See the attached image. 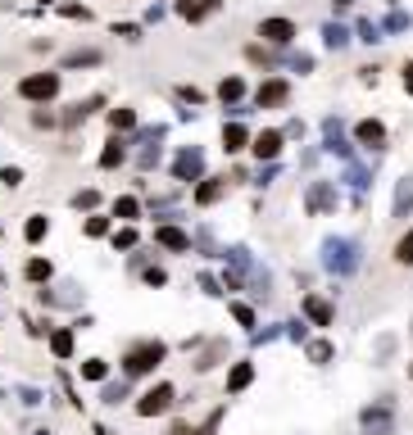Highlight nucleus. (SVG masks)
Instances as JSON below:
<instances>
[{
	"label": "nucleus",
	"instance_id": "1",
	"mask_svg": "<svg viewBox=\"0 0 413 435\" xmlns=\"http://www.w3.org/2000/svg\"><path fill=\"white\" fill-rule=\"evenodd\" d=\"M318 258H323V268H327L332 277H354V272H359V263H363L359 240H350V236H327Z\"/></svg>",
	"mask_w": 413,
	"mask_h": 435
},
{
	"label": "nucleus",
	"instance_id": "2",
	"mask_svg": "<svg viewBox=\"0 0 413 435\" xmlns=\"http://www.w3.org/2000/svg\"><path fill=\"white\" fill-rule=\"evenodd\" d=\"M164 340H137L128 345V354H123V376L128 381H141V376H150L159 363H164Z\"/></svg>",
	"mask_w": 413,
	"mask_h": 435
},
{
	"label": "nucleus",
	"instance_id": "3",
	"mask_svg": "<svg viewBox=\"0 0 413 435\" xmlns=\"http://www.w3.org/2000/svg\"><path fill=\"white\" fill-rule=\"evenodd\" d=\"M60 86H64L60 73H27L23 82H18V95L32 100V104H50L55 95H60Z\"/></svg>",
	"mask_w": 413,
	"mask_h": 435
},
{
	"label": "nucleus",
	"instance_id": "4",
	"mask_svg": "<svg viewBox=\"0 0 413 435\" xmlns=\"http://www.w3.org/2000/svg\"><path fill=\"white\" fill-rule=\"evenodd\" d=\"M359 427L363 435H395V403L391 399H377L359 413Z\"/></svg>",
	"mask_w": 413,
	"mask_h": 435
},
{
	"label": "nucleus",
	"instance_id": "5",
	"mask_svg": "<svg viewBox=\"0 0 413 435\" xmlns=\"http://www.w3.org/2000/svg\"><path fill=\"white\" fill-rule=\"evenodd\" d=\"M168 172H172V181H200L205 177V150H200V145H182V150L172 154Z\"/></svg>",
	"mask_w": 413,
	"mask_h": 435
},
{
	"label": "nucleus",
	"instance_id": "6",
	"mask_svg": "<svg viewBox=\"0 0 413 435\" xmlns=\"http://www.w3.org/2000/svg\"><path fill=\"white\" fill-rule=\"evenodd\" d=\"M172 399H177V385H172V381H155L137 399V417H159V413L172 408Z\"/></svg>",
	"mask_w": 413,
	"mask_h": 435
},
{
	"label": "nucleus",
	"instance_id": "7",
	"mask_svg": "<svg viewBox=\"0 0 413 435\" xmlns=\"http://www.w3.org/2000/svg\"><path fill=\"white\" fill-rule=\"evenodd\" d=\"M282 145H286V137L277 127H268V132H255V137H250V154H255L259 163H277L282 159Z\"/></svg>",
	"mask_w": 413,
	"mask_h": 435
},
{
	"label": "nucleus",
	"instance_id": "8",
	"mask_svg": "<svg viewBox=\"0 0 413 435\" xmlns=\"http://www.w3.org/2000/svg\"><path fill=\"white\" fill-rule=\"evenodd\" d=\"M286 100H291V82H286V77H268V82H259L255 109H282Z\"/></svg>",
	"mask_w": 413,
	"mask_h": 435
},
{
	"label": "nucleus",
	"instance_id": "9",
	"mask_svg": "<svg viewBox=\"0 0 413 435\" xmlns=\"http://www.w3.org/2000/svg\"><path fill=\"white\" fill-rule=\"evenodd\" d=\"M336 181H309V191H304V209H309V214H332L336 209Z\"/></svg>",
	"mask_w": 413,
	"mask_h": 435
},
{
	"label": "nucleus",
	"instance_id": "10",
	"mask_svg": "<svg viewBox=\"0 0 413 435\" xmlns=\"http://www.w3.org/2000/svg\"><path fill=\"white\" fill-rule=\"evenodd\" d=\"M155 245H159V249H168V254H191V236L177 227V222H159Z\"/></svg>",
	"mask_w": 413,
	"mask_h": 435
},
{
	"label": "nucleus",
	"instance_id": "11",
	"mask_svg": "<svg viewBox=\"0 0 413 435\" xmlns=\"http://www.w3.org/2000/svg\"><path fill=\"white\" fill-rule=\"evenodd\" d=\"M259 36H264L268 46H291L295 41V23L291 18H264V23H259Z\"/></svg>",
	"mask_w": 413,
	"mask_h": 435
},
{
	"label": "nucleus",
	"instance_id": "12",
	"mask_svg": "<svg viewBox=\"0 0 413 435\" xmlns=\"http://www.w3.org/2000/svg\"><path fill=\"white\" fill-rule=\"evenodd\" d=\"M354 141L368 145V150H381V145H386V123H381V118H363V123H354Z\"/></svg>",
	"mask_w": 413,
	"mask_h": 435
},
{
	"label": "nucleus",
	"instance_id": "13",
	"mask_svg": "<svg viewBox=\"0 0 413 435\" xmlns=\"http://www.w3.org/2000/svg\"><path fill=\"white\" fill-rule=\"evenodd\" d=\"M100 64H104L100 46H78V50H69L60 60V69H100Z\"/></svg>",
	"mask_w": 413,
	"mask_h": 435
},
{
	"label": "nucleus",
	"instance_id": "14",
	"mask_svg": "<svg viewBox=\"0 0 413 435\" xmlns=\"http://www.w3.org/2000/svg\"><path fill=\"white\" fill-rule=\"evenodd\" d=\"M223 195H227V177H200V181H196V205H200V209L218 205Z\"/></svg>",
	"mask_w": 413,
	"mask_h": 435
},
{
	"label": "nucleus",
	"instance_id": "15",
	"mask_svg": "<svg viewBox=\"0 0 413 435\" xmlns=\"http://www.w3.org/2000/svg\"><path fill=\"white\" fill-rule=\"evenodd\" d=\"M223 150H227V154H241V150H250V127H245L241 118L223 123Z\"/></svg>",
	"mask_w": 413,
	"mask_h": 435
},
{
	"label": "nucleus",
	"instance_id": "16",
	"mask_svg": "<svg viewBox=\"0 0 413 435\" xmlns=\"http://www.w3.org/2000/svg\"><path fill=\"white\" fill-rule=\"evenodd\" d=\"M304 317H309L313 326H332L336 322V308L323 295H304Z\"/></svg>",
	"mask_w": 413,
	"mask_h": 435
},
{
	"label": "nucleus",
	"instance_id": "17",
	"mask_svg": "<svg viewBox=\"0 0 413 435\" xmlns=\"http://www.w3.org/2000/svg\"><path fill=\"white\" fill-rule=\"evenodd\" d=\"M172 9H177L187 23H205L209 14H218V0H177Z\"/></svg>",
	"mask_w": 413,
	"mask_h": 435
},
{
	"label": "nucleus",
	"instance_id": "18",
	"mask_svg": "<svg viewBox=\"0 0 413 435\" xmlns=\"http://www.w3.org/2000/svg\"><path fill=\"white\" fill-rule=\"evenodd\" d=\"M413 214V172L395 181V200H391V218H409Z\"/></svg>",
	"mask_w": 413,
	"mask_h": 435
},
{
	"label": "nucleus",
	"instance_id": "19",
	"mask_svg": "<svg viewBox=\"0 0 413 435\" xmlns=\"http://www.w3.org/2000/svg\"><path fill=\"white\" fill-rule=\"evenodd\" d=\"M95 109H104V95H91V100H82V104H73L69 113H60V127H78V123H86Z\"/></svg>",
	"mask_w": 413,
	"mask_h": 435
},
{
	"label": "nucleus",
	"instance_id": "20",
	"mask_svg": "<svg viewBox=\"0 0 413 435\" xmlns=\"http://www.w3.org/2000/svg\"><path fill=\"white\" fill-rule=\"evenodd\" d=\"M123 159H128V137H109L100 150V168L114 172V168H123Z\"/></svg>",
	"mask_w": 413,
	"mask_h": 435
},
{
	"label": "nucleus",
	"instance_id": "21",
	"mask_svg": "<svg viewBox=\"0 0 413 435\" xmlns=\"http://www.w3.org/2000/svg\"><path fill=\"white\" fill-rule=\"evenodd\" d=\"M141 214H146V205H141L137 195H119V200L109 205V218H119V222H137Z\"/></svg>",
	"mask_w": 413,
	"mask_h": 435
},
{
	"label": "nucleus",
	"instance_id": "22",
	"mask_svg": "<svg viewBox=\"0 0 413 435\" xmlns=\"http://www.w3.org/2000/svg\"><path fill=\"white\" fill-rule=\"evenodd\" d=\"M23 277H27L32 286H46V282L55 277V263H50V258H41V254H32V258L23 263Z\"/></svg>",
	"mask_w": 413,
	"mask_h": 435
},
{
	"label": "nucleus",
	"instance_id": "23",
	"mask_svg": "<svg viewBox=\"0 0 413 435\" xmlns=\"http://www.w3.org/2000/svg\"><path fill=\"white\" fill-rule=\"evenodd\" d=\"M223 359H227V340H214V345H205V350L196 354V363H191V367H196V372H209V367H218Z\"/></svg>",
	"mask_w": 413,
	"mask_h": 435
},
{
	"label": "nucleus",
	"instance_id": "24",
	"mask_svg": "<svg viewBox=\"0 0 413 435\" xmlns=\"http://www.w3.org/2000/svg\"><path fill=\"white\" fill-rule=\"evenodd\" d=\"M218 100L227 104V109H232V104H241L245 100V77H223V82H218Z\"/></svg>",
	"mask_w": 413,
	"mask_h": 435
},
{
	"label": "nucleus",
	"instance_id": "25",
	"mask_svg": "<svg viewBox=\"0 0 413 435\" xmlns=\"http://www.w3.org/2000/svg\"><path fill=\"white\" fill-rule=\"evenodd\" d=\"M137 109L132 104H119V109H109V127H114V137H123V132H137Z\"/></svg>",
	"mask_w": 413,
	"mask_h": 435
},
{
	"label": "nucleus",
	"instance_id": "26",
	"mask_svg": "<svg viewBox=\"0 0 413 435\" xmlns=\"http://www.w3.org/2000/svg\"><path fill=\"white\" fill-rule=\"evenodd\" d=\"M250 381H255V363H232V372H227V394L250 390Z\"/></svg>",
	"mask_w": 413,
	"mask_h": 435
},
{
	"label": "nucleus",
	"instance_id": "27",
	"mask_svg": "<svg viewBox=\"0 0 413 435\" xmlns=\"http://www.w3.org/2000/svg\"><path fill=\"white\" fill-rule=\"evenodd\" d=\"M350 27H341V23H323V46H327V50H345V46H350Z\"/></svg>",
	"mask_w": 413,
	"mask_h": 435
},
{
	"label": "nucleus",
	"instance_id": "28",
	"mask_svg": "<svg viewBox=\"0 0 413 435\" xmlns=\"http://www.w3.org/2000/svg\"><path fill=\"white\" fill-rule=\"evenodd\" d=\"M46 231H50L46 214H32V218L23 222V240H27V245H41V240H46Z\"/></svg>",
	"mask_w": 413,
	"mask_h": 435
},
{
	"label": "nucleus",
	"instance_id": "29",
	"mask_svg": "<svg viewBox=\"0 0 413 435\" xmlns=\"http://www.w3.org/2000/svg\"><path fill=\"white\" fill-rule=\"evenodd\" d=\"M82 231H86L91 240H100V236H109V231H114V218H109V214H91V218L82 222Z\"/></svg>",
	"mask_w": 413,
	"mask_h": 435
},
{
	"label": "nucleus",
	"instance_id": "30",
	"mask_svg": "<svg viewBox=\"0 0 413 435\" xmlns=\"http://www.w3.org/2000/svg\"><path fill=\"white\" fill-rule=\"evenodd\" d=\"M345 181H350L354 191H368V186H372V172L363 168V163H354V159H350V163H345Z\"/></svg>",
	"mask_w": 413,
	"mask_h": 435
},
{
	"label": "nucleus",
	"instance_id": "31",
	"mask_svg": "<svg viewBox=\"0 0 413 435\" xmlns=\"http://www.w3.org/2000/svg\"><path fill=\"white\" fill-rule=\"evenodd\" d=\"M104 376H109V363H104V359H86V363H82V381L104 385Z\"/></svg>",
	"mask_w": 413,
	"mask_h": 435
},
{
	"label": "nucleus",
	"instance_id": "32",
	"mask_svg": "<svg viewBox=\"0 0 413 435\" xmlns=\"http://www.w3.org/2000/svg\"><path fill=\"white\" fill-rule=\"evenodd\" d=\"M354 36H359L363 46H377V41H386V36H381V27L372 23V18H359V23H354Z\"/></svg>",
	"mask_w": 413,
	"mask_h": 435
},
{
	"label": "nucleus",
	"instance_id": "33",
	"mask_svg": "<svg viewBox=\"0 0 413 435\" xmlns=\"http://www.w3.org/2000/svg\"><path fill=\"white\" fill-rule=\"evenodd\" d=\"M73 340H78V336H73L69 326H60V331H50V350L60 354V359H69V354H73Z\"/></svg>",
	"mask_w": 413,
	"mask_h": 435
},
{
	"label": "nucleus",
	"instance_id": "34",
	"mask_svg": "<svg viewBox=\"0 0 413 435\" xmlns=\"http://www.w3.org/2000/svg\"><path fill=\"white\" fill-rule=\"evenodd\" d=\"M381 27V32H409V27H413V18L405 14V9H391V14H386V23H377Z\"/></svg>",
	"mask_w": 413,
	"mask_h": 435
},
{
	"label": "nucleus",
	"instance_id": "35",
	"mask_svg": "<svg viewBox=\"0 0 413 435\" xmlns=\"http://www.w3.org/2000/svg\"><path fill=\"white\" fill-rule=\"evenodd\" d=\"M395 263H400V268H413V227L395 240Z\"/></svg>",
	"mask_w": 413,
	"mask_h": 435
},
{
	"label": "nucleus",
	"instance_id": "36",
	"mask_svg": "<svg viewBox=\"0 0 413 435\" xmlns=\"http://www.w3.org/2000/svg\"><path fill=\"white\" fill-rule=\"evenodd\" d=\"M155 163H159V141H146V145H141V154H137V168L150 172Z\"/></svg>",
	"mask_w": 413,
	"mask_h": 435
},
{
	"label": "nucleus",
	"instance_id": "37",
	"mask_svg": "<svg viewBox=\"0 0 413 435\" xmlns=\"http://www.w3.org/2000/svg\"><path fill=\"white\" fill-rule=\"evenodd\" d=\"M137 227H132V222H128V227H119V231H114V249H137Z\"/></svg>",
	"mask_w": 413,
	"mask_h": 435
},
{
	"label": "nucleus",
	"instance_id": "38",
	"mask_svg": "<svg viewBox=\"0 0 413 435\" xmlns=\"http://www.w3.org/2000/svg\"><path fill=\"white\" fill-rule=\"evenodd\" d=\"M69 205H73V209H95V205H100V191H95V186H86V191H78V195L69 200Z\"/></svg>",
	"mask_w": 413,
	"mask_h": 435
},
{
	"label": "nucleus",
	"instance_id": "39",
	"mask_svg": "<svg viewBox=\"0 0 413 435\" xmlns=\"http://www.w3.org/2000/svg\"><path fill=\"white\" fill-rule=\"evenodd\" d=\"M232 317L245 326V331H255V308H250V304H241V299H236V304H232Z\"/></svg>",
	"mask_w": 413,
	"mask_h": 435
},
{
	"label": "nucleus",
	"instance_id": "40",
	"mask_svg": "<svg viewBox=\"0 0 413 435\" xmlns=\"http://www.w3.org/2000/svg\"><path fill=\"white\" fill-rule=\"evenodd\" d=\"M332 354H336V350H332L327 340H309V359H313V363H332Z\"/></svg>",
	"mask_w": 413,
	"mask_h": 435
},
{
	"label": "nucleus",
	"instance_id": "41",
	"mask_svg": "<svg viewBox=\"0 0 413 435\" xmlns=\"http://www.w3.org/2000/svg\"><path fill=\"white\" fill-rule=\"evenodd\" d=\"M100 394H104V403H123V399H128V376H123L119 385H104Z\"/></svg>",
	"mask_w": 413,
	"mask_h": 435
},
{
	"label": "nucleus",
	"instance_id": "42",
	"mask_svg": "<svg viewBox=\"0 0 413 435\" xmlns=\"http://www.w3.org/2000/svg\"><path fill=\"white\" fill-rule=\"evenodd\" d=\"M60 14H64V18H78V23H86V18H91V9H86V5H60Z\"/></svg>",
	"mask_w": 413,
	"mask_h": 435
},
{
	"label": "nucleus",
	"instance_id": "43",
	"mask_svg": "<svg viewBox=\"0 0 413 435\" xmlns=\"http://www.w3.org/2000/svg\"><path fill=\"white\" fill-rule=\"evenodd\" d=\"M245 55H250V60H255V64H264V69H273V64H277V60H273V55H268V50H264V46H250V50H245Z\"/></svg>",
	"mask_w": 413,
	"mask_h": 435
},
{
	"label": "nucleus",
	"instance_id": "44",
	"mask_svg": "<svg viewBox=\"0 0 413 435\" xmlns=\"http://www.w3.org/2000/svg\"><path fill=\"white\" fill-rule=\"evenodd\" d=\"M141 282H146V286H164L168 272H164V268H146V272H141Z\"/></svg>",
	"mask_w": 413,
	"mask_h": 435
},
{
	"label": "nucleus",
	"instance_id": "45",
	"mask_svg": "<svg viewBox=\"0 0 413 435\" xmlns=\"http://www.w3.org/2000/svg\"><path fill=\"white\" fill-rule=\"evenodd\" d=\"M286 64H291L295 73H309V69H313V60H309V55H286Z\"/></svg>",
	"mask_w": 413,
	"mask_h": 435
},
{
	"label": "nucleus",
	"instance_id": "46",
	"mask_svg": "<svg viewBox=\"0 0 413 435\" xmlns=\"http://www.w3.org/2000/svg\"><path fill=\"white\" fill-rule=\"evenodd\" d=\"M200 290H205V295H223V286H218V277H209V272H200Z\"/></svg>",
	"mask_w": 413,
	"mask_h": 435
},
{
	"label": "nucleus",
	"instance_id": "47",
	"mask_svg": "<svg viewBox=\"0 0 413 435\" xmlns=\"http://www.w3.org/2000/svg\"><path fill=\"white\" fill-rule=\"evenodd\" d=\"M0 181H5V186H18V181H23V168H0Z\"/></svg>",
	"mask_w": 413,
	"mask_h": 435
},
{
	"label": "nucleus",
	"instance_id": "48",
	"mask_svg": "<svg viewBox=\"0 0 413 435\" xmlns=\"http://www.w3.org/2000/svg\"><path fill=\"white\" fill-rule=\"evenodd\" d=\"M273 177H277V163H268V168H259V181H255V186H273Z\"/></svg>",
	"mask_w": 413,
	"mask_h": 435
},
{
	"label": "nucleus",
	"instance_id": "49",
	"mask_svg": "<svg viewBox=\"0 0 413 435\" xmlns=\"http://www.w3.org/2000/svg\"><path fill=\"white\" fill-rule=\"evenodd\" d=\"M196 245H200V249H209V254H214V249H218V240L209 236V231H196Z\"/></svg>",
	"mask_w": 413,
	"mask_h": 435
},
{
	"label": "nucleus",
	"instance_id": "50",
	"mask_svg": "<svg viewBox=\"0 0 413 435\" xmlns=\"http://www.w3.org/2000/svg\"><path fill=\"white\" fill-rule=\"evenodd\" d=\"M177 95H182V100H191V104H200V100H205V95H200L196 86H177Z\"/></svg>",
	"mask_w": 413,
	"mask_h": 435
},
{
	"label": "nucleus",
	"instance_id": "51",
	"mask_svg": "<svg viewBox=\"0 0 413 435\" xmlns=\"http://www.w3.org/2000/svg\"><path fill=\"white\" fill-rule=\"evenodd\" d=\"M168 435H200V427H187V422H172Z\"/></svg>",
	"mask_w": 413,
	"mask_h": 435
},
{
	"label": "nucleus",
	"instance_id": "52",
	"mask_svg": "<svg viewBox=\"0 0 413 435\" xmlns=\"http://www.w3.org/2000/svg\"><path fill=\"white\" fill-rule=\"evenodd\" d=\"M114 32H123V36H128V41H137V36H141V27H132V23H119V27H114Z\"/></svg>",
	"mask_w": 413,
	"mask_h": 435
},
{
	"label": "nucleus",
	"instance_id": "53",
	"mask_svg": "<svg viewBox=\"0 0 413 435\" xmlns=\"http://www.w3.org/2000/svg\"><path fill=\"white\" fill-rule=\"evenodd\" d=\"M286 336H291V340H304V322H286Z\"/></svg>",
	"mask_w": 413,
	"mask_h": 435
},
{
	"label": "nucleus",
	"instance_id": "54",
	"mask_svg": "<svg viewBox=\"0 0 413 435\" xmlns=\"http://www.w3.org/2000/svg\"><path fill=\"white\" fill-rule=\"evenodd\" d=\"M332 5H336V14H341V9H350V5H354V0H332Z\"/></svg>",
	"mask_w": 413,
	"mask_h": 435
},
{
	"label": "nucleus",
	"instance_id": "55",
	"mask_svg": "<svg viewBox=\"0 0 413 435\" xmlns=\"http://www.w3.org/2000/svg\"><path fill=\"white\" fill-rule=\"evenodd\" d=\"M405 82H413V60H409V64H405Z\"/></svg>",
	"mask_w": 413,
	"mask_h": 435
},
{
	"label": "nucleus",
	"instance_id": "56",
	"mask_svg": "<svg viewBox=\"0 0 413 435\" xmlns=\"http://www.w3.org/2000/svg\"><path fill=\"white\" fill-rule=\"evenodd\" d=\"M95 435H114V431H109V427H95Z\"/></svg>",
	"mask_w": 413,
	"mask_h": 435
},
{
	"label": "nucleus",
	"instance_id": "57",
	"mask_svg": "<svg viewBox=\"0 0 413 435\" xmlns=\"http://www.w3.org/2000/svg\"><path fill=\"white\" fill-rule=\"evenodd\" d=\"M405 86H409V95H413V82H405Z\"/></svg>",
	"mask_w": 413,
	"mask_h": 435
},
{
	"label": "nucleus",
	"instance_id": "58",
	"mask_svg": "<svg viewBox=\"0 0 413 435\" xmlns=\"http://www.w3.org/2000/svg\"><path fill=\"white\" fill-rule=\"evenodd\" d=\"M409 376H413V367H409Z\"/></svg>",
	"mask_w": 413,
	"mask_h": 435
},
{
	"label": "nucleus",
	"instance_id": "59",
	"mask_svg": "<svg viewBox=\"0 0 413 435\" xmlns=\"http://www.w3.org/2000/svg\"><path fill=\"white\" fill-rule=\"evenodd\" d=\"M391 5H395V0H391Z\"/></svg>",
	"mask_w": 413,
	"mask_h": 435
}]
</instances>
